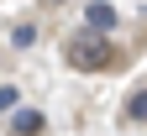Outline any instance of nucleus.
<instances>
[{"label": "nucleus", "instance_id": "f257e3e1", "mask_svg": "<svg viewBox=\"0 0 147 136\" xmlns=\"http://www.w3.org/2000/svg\"><path fill=\"white\" fill-rule=\"evenodd\" d=\"M63 58H68L79 73H100V68L116 63V42H110V37H100V31H79V37L63 47Z\"/></svg>", "mask_w": 147, "mask_h": 136}, {"label": "nucleus", "instance_id": "f03ea898", "mask_svg": "<svg viewBox=\"0 0 147 136\" xmlns=\"http://www.w3.org/2000/svg\"><path fill=\"white\" fill-rule=\"evenodd\" d=\"M84 21H89V31H116L121 26V16H116V5H105V0H89V5H84Z\"/></svg>", "mask_w": 147, "mask_h": 136}, {"label": "nucleus", "instance_id": "7ed1b4c3", "mask_svg": "<svg viewBox=\"0 0 147 136\" xmlns=\"http://www.w3.org/2000/svg\"><path fill=\"white\" fill-rule=\"evenodd\" d=\"M47 131V115L42 110H16L11 115V136H42Z\"/></svg>", "mask_w": 147, "mask_h": 136}, {"label": "nucleus", "instance_id": "20e7f679", "mask_svg": "<svg viewBox=\"0 0 147 136\" xmlns=\"http://www.w3.org/2000/svg\"><path fill=\"white\" fill-rule=\"evenodd\" d=\"M126 126H147V89H137L126 100Z\"/></svg>", "mask_w": 147, "mask_h": 136}, {"label": "nucleus", "instance_id": "39448f33", "mask_svg": "<svg viewBox=\"0 0 147 136\" xmlns=\"http://www.w3.org/2000/svg\"><path fill=\"white\" fill-rule=\"evenodd\" d=\"M11 42H16V47H32V42H37V26H26V21H21V26L11 31Z\"/></svg>", "mask_w": 147, "mask_h": 136}, {"label": "nucleus", "instance_id": "423d86ee", "mask_svg": "<svg viewBox=\"0 0 147 136\" xmlns=\"http://www.w3.org/2000/svg\"><path fill=\"white\" fill-rule=\"evenodd\" d=\"M16 105V89H0V110H11Z\"/></svg>", "mask_w": 147, "mask_h": 136}, {"label": "nucleus", "instance_id": "0eeeda50", "mask_svg": "<svg viewBox=\"0 0 147 136\" xmlns=\"http://www.w3.org/2000/svg\"><path fill=\"white\" fill-rule=\"evenodd\" d=\"M53 5H63V0H53Z\"/></svg>", "mask_w": 147, "mask_h": 136}]
</instances>
